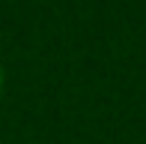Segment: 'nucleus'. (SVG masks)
<instances>
[{"mask_svg":"<svg viewBox=\"0 0 146 144\" xmlns=\"http://www.w3.org/2000/svg\"><path fill=\"white\" fill-rule=\"evenodd\" d=\"M0 90H3V66H0Z\"/></svg>","mask_w":146,"mask_h":144,"instance_id":"1","label":"nucleus"}]
</instances>
